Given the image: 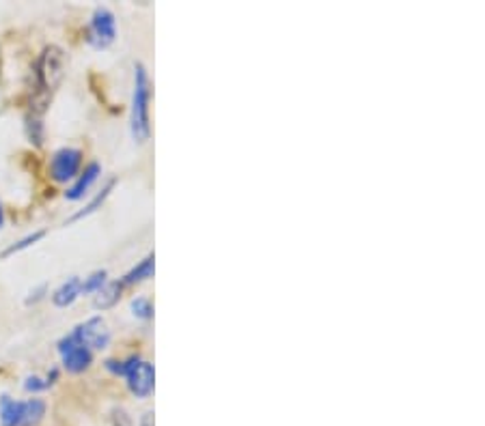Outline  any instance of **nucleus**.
Returning <instances> with one entry per match:
<instances>
[{"instance_id": "nucleus-21", "label": "nucleus", "mask_w": 485, "mask_h": 426, "mask_svg": "<svg viewBox=\"0 0 485 426\" xmlns=\"http://www.w3.org/2000/svg\"><path fill=\"white\" fill-rule=\"evenodd\" d=\"M113 422H115V426H134L132 418L127 416L124 409H115V412H113Z\"/></svg>"}, {"instance_id": "nucleus-11", "label": "nucleus", "mask_w": 485, "mask_h": 426, "mask_svg": "<svg viewBox=\"0 0 485 426\" xmlns=\"http://www.w3.org/2000/svg\"><path fill=\"white\" fill-rule=\"evenodd\" d=\"M82 280L78 276H71L67 282L61 284V287L52 293V304L57 308H67L71 306L78 297L82 295Z\"/></svg>"}, {"instance_id": "nucleus-23", "label": "nucleus", "mask_w": 485, "mask_h": 426, "mask_svg": "<svg viewBox=\"0 0 485 426\" xmlns=\"http://www.w3.org/2000/svg\"><path fill=\"white\" fill-rule=\"evenodd\" d=\"M141 426H154V413H145L141 420Z\"/></svg>"}, {"instance_id": "nucleus-15", "label": "nucleus", "mask_w": 485, "mask_h": 426, "mask_svg": "<svg viewBox=\"0 0 485 426\" xmlns=\"http://www.w3.org/2000/svg\"><path fill=\"white\" fill-rule=\"evenodd\" d=\"M57 379H59V368H52V371L46 375V379L37 377V375H31V377H26L24 388L29 392H43V390L52 388V385L57 384Z\"/></svg>"}, {"instance_id": "nucleus-5", "label": "nucleus", "mask_w": 485, "mask_h": 426, "mask_svg": "<svg viewBox=\"0 0 485 426\" xmlns=\"http://www.w3.org/2000/svg\"><path fill=\"white\" fill-rule=\"evenodd\" d=\"M71 336L80 345H85L89 351H104L110 345V329L104 317H91L85 323H80L71 332Z\"/></svg>"}, {"instance_id": "nucleus-24", "label": "nucleus", "mask_w": 485, "mask_h": 426, "mask_svg": "<svg viewBox=\"0 0 485 426\" xmlns=\"http://www.w3.org/2000/svg\"><path fill=\"white\" fill-rule=\"evenodd\" d=\"M3 224H5V209L3 205H0V228H3Z\"/></svg>"}, {"instance_id": "nucleus-2", "label": "nucleus", "mask_w": 485, "mask_h": 426, "mask_svg": "<svg viewBox=\"0 0 485 426\" xmlns=\"http://www.w3.org/2000/svg\"><path fill=\"white\" fill-rule=\"evenodd\" d=\"M149 104H152V80L143 63L134 65V91L130 127L136 143H147L152 136V119H149Z\"/></svg>"}, {"instance_id": "nucleus-9", "label": "nucleus", "mask_w": 485, "mask_h": 426, "mask_svg": "<svg viewBox=\"0 0 485 426\" xmlns=\"http://www.w3.org/2000/svg\"><path fill=\"white\" fill-rule=\"evenodd\" d=\"M26 401H15L11 396H0V424L3 426H22L24 424Z\"/></svg>"}, {"instance_id": "nucleus-20", "label": "nucleus", "mask_w": 485, "mask_h": 426, "mask_svg": "<svg viewBox=\"0 0 485 426\" xmlns=\"http://www.w3.org/2000/svg\"><path fill=\"white\" fill-rule=\"evenodd\" d=\"M43 235H46V231H37V233H33L29 235V237H24V239H20L18 244H14V245H9L7 250L3 252V255H0V259H5V256H11V255H15V252H20V250H26V248H31V245H35L39 239H43Z\"/></svg>"}, {"instance_id": "nucleus-6", "label": "nucleus", "mask_w": 485, "mask_h": 426, "mask_svg": "<svg viewBox=\"0 0 485 426\" xmlns=\"http://www.w3.org/2000/svg\"><path fill=\"white\" fill-rule=\"evenodd\" d=\"M82 151L74 147H63L50 160V177L57 183H67L80 175Z\"/></svg>"}, {"instance_id": "nucleus-4", "label": "nucleus", "mask_w": 485, "mask_h": 426, "mask_svg": "<svg viewBox=\"0 0 485 426\" xmlns=\"http://www.w3.org/2000/svg\"><path fill=\"white\" fill-rule=\"evenodd\" d=\"M59 353L61 362H63V368L71 375L85 373L93 364V351H89L85 345L78 343L71 334L59 340Z\"/></svg>"}, {"instance_id": "nucleus-18", "label": "nucleus", "mask_w": 485, "mask_h": 426, "mask_svg": "<svg viewBox=\"0 0 485 426\" xmlns=\"http://www.w3.org/2000/svg\"><path fill=\"white\" fill-rule=\"evenodd\" d=\"M130 308H132V315L136 319H143V321L154 319V304L149 297H134Z\"/></svg>"}, {"instance_id": "nucleus-12", "label": "nucleus", "mask_w": 485, "mask_h": 426, "mask_svg": "<svg viewBox=\"0 0 485 426\" xmlns=\"http://www.w3.org/2000/svg\"><path fill=\"white\" fill-rule=\"evenodd\" d=\"M154 272H155V256L149 255L145 256L136 267H132L130 272L121 278V282H124V287H134V284H141L145 280L154 278Z\"/></svg>"}, {"instance_id": "nucleus-7", "label": "nucleus", "mask_w": 485, "mask_h": 426, "mask_svg": "<svg viewBox=\"0 0 485 426\" xmlns=\"http://www.w3.org/2000/svg\"><path fill=\"white\" fill-rule=\"evenodd\" d=\"M126 379H127V388H130L134 396H138V399H147L155 388L154 364L147 360H138L132 366V371L126 375Z\"/></svg>"}, {"instance_id": "nucleus-1", "label": "nucleus", "mask_w": 485, "mask_h": 426, "mask_svg": "<svg viewBox=\"0 0 485 426\" xmlns=\"http://www.w3.org/2000/svg\"><path fill=\"white\" fill-rule=\"evenodd\" d=\"M65 76V54L59 46L43 48L35 65V93L31 99V115L42 116L48 110L52 93Z\"/></svg>"}, {"instance_id": "nucleus-16", "label": "nucleus", "mask_w": 485, "mask_h": 426, "mask_svg": "<svg viewBox=\"0 0 485 426\" xmlns=\"http://www.w3.org/2000/svg\"><path fill=\"white\" fill-rule=\"evenodd\" d=\"M26 134H29V140L33 144H35V147H42L43 140H46L42 116H35V115L26 116Z\"/></svg>"}, {"instance_id": "nucleus-14", "label": "nucleus", "mask_w": 485, "mask_h": 426, "mask_svg": "<svg viewBox=\"0 0 485 426\" xmlns=\"http://www.w3.org/2000/svg\"><path fill=\"white\" fill-rule=\"evenodd\" d=\"M46 416V401L42 399H31L26 401V412H24V424L22 426H37Z\"/></svg>"}, {"instance_id": "nucleus-22", "label": "nucleus", "mask_w": 485, "mask_h": 426, "mask_svg": "<svg viewBox=\"0 0 485 426\" xmlns=\"http://www.w3.org/2000/svg\"><path fill=\"white\" fill-rule=\"evenodd\" d=\"M46 291H48L46 284H42V287H39V289L31 291V297H29V300H26V304H35V301L42 300V297H43V293H46Z\"/></svg>"}, {"instance_id": "nucleus-13", "label": "nucleus", "mask_w": 485, "mask_h": 426, "mask_svg": "<svg viewBox=\"0 0 485 426\" xmlns=\"http://www.w3.org/2000/svg\"><path fill=\"white\" fill-rule=\"evenodd\" d=\"M117 186V179H110L108 183H106V186L102 188V192H98L96 196H93L91 199V203H89L85 209H80L78 213H74V216L70 218V222H76V220H82V218L85 216H91V213H96L98 209H102V205L106 203V199H108L110 192H113Z\"/></svg>"}, {"instance_id": "nucleus-10", "label": "nucleus", "mask_w": 485, "mask_h": 426, "mask_svg": "<svg viewBox=\"0 0 485 426\" xmlns=\"http://www.w3.org/2000/svg\"><path fill=\"white\" fill-rule=\"evenodd\" d=\"M124 282L121 280H115V282H106L102 289L98 291L96 297H93V306L98 310H108V308H115L119 304L121 295H124Z\"/></svg>"}, {"instance_id": "nucleus-17", "label": "nucleus", "mask_w": 485, "mask_h": 426, "mask_svg": "<svg viewBox=\"0 0 485 426\" xmlns=\"http://www.w3.org/2000/svg\"><path fill=\"white\" fill-rule=\"evenodd\" d=\"M106 282H108V272H106V269H98V272H93L91 276L82 282V295H96Z\"/></svg>"}, {"instance_id": "nucleus-8", "label": "nucleus", "mask_w": 485, "mask_h": 426, "mask_svg": "<svg viewBox=\"0 0 485 426\" xmlns=\"http://www.w3.org/2000/svg\"><path fill=\"white\" fill-rule=\"evenodd\" d=\"M99 175H102V166H99L98 162H91V164H89L85 168V171H82L80 175L76 177L74 186L67 190L65 199L67 200H80V199H85V194L89 192V190H91L93 183L98 181Z\"/></svg>"}, {"instance_id": "nucleus-3", "label": "nucleus", "mask_w": 485, "mask_h": 426, "mask_svg": "<svg viewBox=\"0 0 485 426\" xmlns=\"http://www.w3.org/2000/svg\"><path fill=\"white\" fill-rule=\"evenodd\" d=\"M85 39L91 48L96 50H106L115 43L117 39V20L115 14L106 7H98L93 11L91 22H89Z\"/></svg>"}, {"instance_id": "nucleus-19", "label": "nucleus", "mask_w": 485, "mask_h": 426, "mask_svg": "<svg viewBox=\"0 0 485 426\" xmlns=\"http://www.w3.org/2000/svg\"><path fill=\"white\" fill-rule=\"evenodd\" d=\"M138 360H141V357H138V356H130V357H127V360H106L104 364H106V368H108L110 373L117 375V377H126V375L132 371V366Z\"/></svg>"}]
</instances>
